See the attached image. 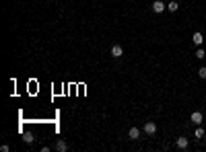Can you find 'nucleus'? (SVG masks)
Listing matches in <instances>:
<instances>
[{"label": "nucleus", "mask_w": 206, "mask_h": 152, "mask_svg": "<svg viewBox=\"0 0 206 152\" xmlns=\"http://www.w3.org/2000/svg\"><path fill=\"white\" fill-rule=\"evenodd\" d=\"M188 144H190V142H188V138H177V140H175V146H177L179 150H185V148H188Z\"/></svg>", "instance_id": "4"}, {"label": "nucleus", "mask_w": 206, "mask_h": 152, "mask_svg": "<svg viewBox=\"0 0 206 152\" xmlns=\"http://www.w3.org/2000/svg\"><path fill=\"white\" fill-rule=\"evenodd\" d=\"M155 131H157V124H155V121H146V124H144V134L153 136Z\"/></svg>", "instance_id": "2"}, {"label": "nucleus", "mask_w": 206, "mask_h": 152, "mask_svg": "<svg viewBox=\"0 0 206 152\" xmlns=\"http://www.w3.org/2000/svg\"><path fill=\"white\" fill-rule=\"evenodd\" d=\"M194 43H196V45H202V41H204V37H202V33H194Z\"/></svg>", "instance_id": "8"}, {"label": "nucleus", "mask_w": 206, "mask_h": 152, "mask_svg": "<svg viewBox=\"0 0 206 152\" xmlns=\"http://www.w3.org/2000/svg\"><path fill=\"white\" fill-rule=\"evenodd\" d=\"M194 138H196V140H202V138H204V130H202V127H198V130L194 131Z\"/></svg>", "instance_id": "10"}, {"label": "nucleus", "mask_w": 206, "mask_h": 152, "mask_svg": "<svg viewBox=\"0 0 206 152\" xmlns=\"http://www.w3.org/2000/svg\"><path fill=\"white\" fill-rule=\"evenodd\" d=\"M151 8H153V13H163V10H165L167 6H165V2H163V0H155V2L151 4Z\"/></svg>", "instance_id": "1"}, {"label": "nucleus", "mask_w": 206, "mask_h": 152, "mask_svg": "<svg viewBox=\"0 0 206 152\" xmlns=\"http://www.w3.org/2000/svg\"><path fill=\"white\" fill-rule=\"evenodd\" d=\"M111 55H113V58H122L124 55V49H122V45H111Z\"/></svg>", "instance_id": "3"}, {"label": "nucleus", "mask_w": 206, "mask_h": 152, "mask_svg": "<svg viewBox=\"0 0 206 152\" xmlns=\"http://www.w3.org/2000/svg\"><path fill=\"white\" fill-rule=\"evenodd\" d=\"M128 138H130V140H138V138H140V130H138V127H130Z\"/></svg>", "instance_id": "5"}, {"label": "nucleus", "mask_w": 206, "mask_h": 152, "mask_svg": "<svg viewBox=\"0 0 206 152\" xmlns=\"http://www.w3.org/2000/svg\"><path fill=\"white\" fill-rule=\"evenodd\" d=\"M56 150L58 152H66L68 150V144H66L64 140H58V142H56Z\"/></svg>", "instance_id": "6"}, {"label": "nucleus", "mask_w": 206, "mask_h": 152, "mask_svg": "<svg viewBox=\"0 0 206 152\" xmlns=\"http://www.w3.org/2000/svg\"><path fill=\"white\" fill-rule=\"evenodd\" d=\"M23 140H25V142H27V144H31V142H33V134H25V136H23Z\"/></svg>", "instance_id": "11"}, {"label": "nucleus", "mask_w": 206, "mask_h": 152, "mask_svg": "<svg viewBox=\"0 0 206 152\" xmlns=\"http://www.w3.org/2000/svg\"><path fill=\"white\" fill-rule=\"evenodd\" d=\"M196 58H198V60H202V58H206L204 49H196Z\"/></svg>", "instance_id": "12"}, {"label": "nucleus", "mask_w": 206, "mask_h": 152, "mask_svg": "<svg viewBox=\"0 0 206 152\" xmlns=\"http://www.w3.org/2000/svg\"><path fill=\"white\" fill-rule=\"evenodd\" d=\"M190 119H192L194 124L198 125V124H202V119H204V117H202V113H200V111H194V113H192V117H190Z\"/></svg>", "instance_id": "7"}, {"label": "nucleus", "mask_w": 206, "mask_h": 152, "mask_svg": "<svg viewBox=\"0 0 206 152\" xmlns=\"http://www.w3.org/2000/svg\"><path fill=\"white\" fill-rule=\"evenodd\" d=\"M177 8H179L177 2H169V4H167V10H169V13H177Z\"/></svg>", "instance_id": "9"}, {"label": "nucleus", "mask_w": 206, "mask_h": 152, "mask_svg": "<svg viewBox=\"0 0 206 152\" xmlns=\"http://www.w3.org/2000/svg\"><path fill=\"white\" fill-rule=\"evenodd\" d=\"M198 76L200 78H206V66H202V68L198 70Z\"/></svg>", "instance_id": "13"}]
</instances>
